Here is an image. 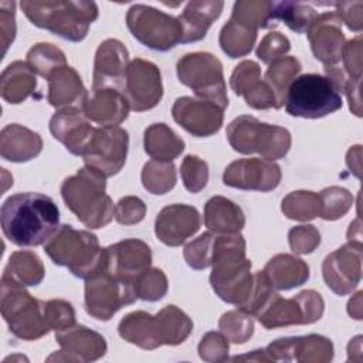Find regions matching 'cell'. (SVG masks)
Listing matches in <instances>:
<instances>
[{
	"mask_svg": "<svg viewBox=\"0 0 363 363\" xmlns=\"http://www.w3.org/2000/svg\"><path fill=\"white\" fill-rule=\"evenodd\" d=\"M301 69H302V65L296 57H282L269 64L264 75V81L272 89L277 99L278 109L284 106L288 88L291 86L294 79L298 77Z\"/></svg>",
	"mask_w": 363,
	"mask_h": 363,
	"instance_id": "cell-35",
	"label": "cell"
},
{
	"mask_svg": "<svg viewBox=\"0 0 363 363\" xmlns=\"http://www.w3.org/2000/svg\"><path fill=\"white\" fill-rule=\"evenodd\" d=\"M167 288V277L159 268H149L135 279V292L142 301L156 302L166 295Z\"/></svg>",
	"mask_w": 363,
	"mask_h": 363,
	"instance_id": "cell-45",
	"label": "cell"
},
{
	"mask_svg": "<svg viewBox=\"0 0 363 363\" xmlns=\"http://www.w3.org/2000/svg\"><path fill=\"white\" fill-rule=\"evenodd\" d=\"M44 274L45 269L41 258L33 251L21 250L10 255L1 278L14 281L24 286H35L41 284Z\"/></svg>",
	"mask_w": 363,
	"mask_h": 363,
	"instance_id": "cell-33",
	"label": "cell"
},
{
	"mask_svg": "<svg viewBox=\"0 0 363 363\" xmlns=\"http://www.w3.org/2000/svg\"><path fill=\"white\" fill-rule=\"evenodd\" d=\"M106 250V271L115 277L129 279L135 284V279L150 268L152 250L150 247L138 238H126L109 247Z\"/></svg>",
	"mask_w": 363,
	"mask_h": 363,
	"instance_id": "cell-22",
	"label": "cell"
},
{
	"mask_svg": "<svg viewBox=\"0 0 363 363\" xmlns=\"http://www.w3.org/2000/svg\"><path fill=\"white\" fill-rule=\"evenodd\" d=\"M323 311V298L313 289H305L288 299L274 291L255 318L265 329H277L315 323L322 318Z\"/></svg>",
	"mask_w": 363,
	"mask_h": 363,
	"instance_id": "cell-10",
	"label": "cell"
},
{
	"mask_svg": "<svg viewBox=\"0 0 363 363\" xmlns=\"http://www.w3.org/2000/svg\"><path fill=\"white\" fill-rule=\"evenodd\" d=\"M258 78H261V68L258 62L252 60H244L235 65L230 77V86L235 95H241L242 91Z\"/></svg>",
	"mask_w": 363,
	"mask_h": 363,
	"instance_id": "cell-55",
	"label": "cell"
},
{
	"mask_svg": "<svg viewBox=\"0 0 363 363\" xmlns=\"http://www.w3.org/2000/svg\"><path fill=\"white\" fill-rule=\"evenodd\" d=\"M288 242L295 254H311L320 244V233L312 224L296 225L289 230Z\"/></svg>",
	"mask_w": 363,
	"mask_h": 363,
	"instance_id": "cell-49",
	"label": "cell"
},
{
	"mask_svg": "<svg viewBox=\"0 0 363 363\" xmlns=\"http://www.w3.org/2000/svg\"><path fill=\"white\" fill-rule=\"evenodd\" d=\"M126 26L140 44L155 51H169L183 40L177 17L152 6L133 4L126 14Z\"/></svg>",
	"mask_w": 363,
	"mask_h": 363,
	"instance_id": "cell-11",
	"label": "cell"
},
{
	"mask_svg": "<svg viewBox=\"0 0 363 363\" xmlns=\"http://www.w3.org/2000/svg\"><path fill=\"white\" fill-rule=\"evenodd\" d=\"M122 92L132 111L153 109L163 96L162 74L157 65L143 58L132 60L126 68Z\"/></svg>",
	"mask_w": 363,
	"mask_h": 363,
	"instance_id": "cell-14",
	"label": "cell"
},
{
	"mask_svg": "<svg viewBox=\"0 0 363 363\" xmlns=\"http://www.w3.org/2000/svg\"><path fill=\"white\" fill-rule=\"evenodd\" d=\"M201 225L200 213L189 204L163 207L155 221V234L164 245L179 247L193 237Z\"/></svg>",
	"mask_w": 363,
	"mask_h": 363,
	"instance_id": "cell-20",
	"label": "cell"
},
{
	"mask_svg": "<svg viewBox=\"0 0 363 363\" xmlns=\"http://www.w3.org/2000/svg\"><path fill=\"white\" fill-rule=\"evenodd\" d=\"M199 356L204 362L228 360V339L221 332H207L197 347Z\"/></svg>",
	"mask_w": 363,
	"mask_h": 363,
	"instance_id": "cell-50",
	"label": "cell"
},
{
	"mask_svg": "<svg viewBox=\"0 0 363 363\" xmlns=\"http://www.w3.org/2000/svg\"><path fill=\"white\" fill-rule=\"evenodd\" d=\"M214 237H216V233L207 231L199 235L196 240L190 241L184 247L183 257L190 268L200 271L211 267Z\"/></svg>",
	"mask_w": 363,
	"mask_h": 363,
	"instance_id": "cell-46",
	"label": "cell"
},
{
	"mask_svg": "<svg viewBox=\"0 0 363 363\" xmlns=\"http://www.w3.org/2000/svg\"><path fill=\"white\" fill-rule=\"evenodd\" d=\"M94 130L95 128L81 108L58 109L50 119L51 135L75 156L82 155Z\"/></svg>",
	"mask_w": 363,
	"mask_h": 363,
	"instance_id": "cell-23",
	"label": "cell"
},
{
	"mask_svg": "<svg viewBox=\"0 0 363 363\" xmlns=\"http://www.w3.org/2000/svg\"><path fill=\"white\" fill-rule=\"evenodd\" d=\"M55 340L61 346L58 353L51 354L47 360L62 362H95L105 356V337L82 325H74L68 329L55 332Z\"/></svg>",
	"mask_w": 363,
	"mask_h": 363,
	"instance_id": "cell-18",
	"label": "cell"
},
{
	"mask_svg": "<svg viewBox=\"0 0 363 363\" xmlns=\"http://www.w3.org/2000/svg\"><path fill=\"white\" fill-rule=\"evenodd\" d=\"M322 203L319 193L296 190L286 194L281 203V211L289 220L309 221L320 216Z\"/></svg>",
	"mask_w": 363,
	"mask_h": 363,
	"instance_id": "cell-39",
	"label": "cell"
},
{
	"mask_svg": "<svg viewBox=\"0 0 363 363\" xmlns=\"http://www.w3.org/2000/svg\"><path fill=\"white\" fill-rule=\"evenodd\" d=\"M142 184L152 194H164L176 186L177 174L173 162L149 160L142 169Z\"/></svg>",
	"mask_w": 363,
	"mask_h": 363,
	"instance_id": "cell-41",
	"label": "cell"
},
{
	"mask_svg": "<svg viewBox=\"0 0 363 363\" xmlns=\"http://www.w3.org/2000/svg\"><path fill=\"white\" fill-rule=\"evenodd\" d=\"M360 82L362 79H350L345 88V95L349 101V108L356 116H362V99H360Z\"/></svg>",
	"mask_w": 363,
	"mask_h": 363,
	"instance_id": "cell-58",
	"label": "cell"
},
{
	"mask_svg": "<svg viewBox=\"0 0 363 363\" xmlns=\"http://www.w3.org/2000/svg\"><path fill=\"white\" fill-rule=\"evenodd\" d=\"M284 105L291 116L318 119L340 109L343 101L328 77L303 74L296 77L288 88Z\"/></svg>",
	"mask_w": 363,
	"mask_h": 363,
	"instance_id": "cell-8",
	"label": "cell"
},
{
	"mask_svg": "<svg viewBox=\"0 0 363 363\" xmlns=\"http://www.w3.org/2000/svg\"><path fill=\"white\" fill-rule=\"evenodd\" d=\"M129 109L126 96L115 88L92 91L82 105L86 118L101 126H119L128 118Z\"/></svg>",
	"mask_w": 363,
	"mask_h": 363,
	"instance_id": "cell-24",
	"label": "cell"
},
{
	"mask_svg": "<svg viewBox=\"0 0 363 363\" xmlns=\"http://www.w3.org/2000/svg\"><path fill=\"white\" fill-rule=\"evenodd\" d=\"M335 13L349 30L360 33L363 27V1H335Z\"/></svg>",
	"mask_w": 363,
	"mask_h": 363,
	"instance_id": "cell-56",
	"label": "cell"
},
{
	"mask_svg": "<svg viewBox=\"0 0 363 363\" xmlns=\"http://www.w3.org/2000/svg\"><path fill=\"white\" fill-rule=\"evenodd\" d=\"M65 206L88 228H102L113 218L115 206L106 194L105 177L82 167L61 184Z\"/></svg>",
	"mask_w": 363,
	"mask_h": 363,
	"instance_id": "cell-5",
	"label": "cell"
},
{
	"mask_svg": "<svg viewBox=\"0 0 363 363\" xmlns=\"http://www.w3.org/2000/svg\"><path fill=\"white\" fill-rule=\"evenodd\" d=\"M230 146L242 155L258 153L264 159L277 160L286 156L292 138L286 128L269 125L250 115H240L227 126Z\"/></svg>",
	"mask_w": 363,
	"mask_h": 363,
	"instance_id": "cell-6",
	"label": "cell"
},
{
	"mask_svg": "<svg viewBox=\"0 0 363 363\" xmlns=\"http://www.w3.org/2000/svg\"><path fill=\"white\" fill-rule=\"evenodd\" d=\"M44 252L55 265L67 267L72 275L82 279L106 271V250L99 245L96 235L68 224L60 225L44 244Z\"/></svg>",
	"mask_w": 363,
	"mask_h": 363,
	"instance_id": "cell-3",
	"label": "cell"
},
{
	"mask_svg": "<svg viewBox=\"0 0 363 363\" xmlns=\"http://www.w3.org/2000/svg\"><path fill=\"white\" fill-rule=\"evenodd\" d=\"M241 96L245 99V104L254 109H278L275 95L269 85L258 78L252 81L241 94Z\"/></svg>",
	"mask_w": 363,
	"mask_h": 363,
	"instance_id": "cell-52",
	"label": "cell"
},
{
	"mask_svg": "<svg viewBox=\"0 0 363 363\" xmlns=\"http://www.w3.org/2000/svg\"><path fill=\"white\" fill-rule=\"evenodd\" d=\"M319 196L322 203V210L319 217L328 221H335L342 218L353 206V196L345 187L330 186L323 189L319 193Z\"/></svg>",
	"mask_w": 363,
	"mask_h": 363,
	"instance_id": "cell-44",
	"label": "cell"
},
{
	"mask_svg": "<svg viewBox=\"0 0 363 363\" xmlns=\"http://www.w3.org/2000/svg\"><path fill=\"white\" fill-rule=\"evenodd\" d=\"M306 34L315 58L325 67L337 65L346 40L342 31V21L335 10L318 13Z\"/></svg>",
	"mask_w": 363,
	"mask_h": 363,
	"instance_id": "cell-19",
	"label": "cell"
},
{
	"mask_svg": "<svg viewBox=\"0 0 363 363\" xmlns=\"http://www.w3.org/2000/svg\"><path fill=\"white\" fill-rule=\"evenodd\" d=\"M231 360H251V362H272L269 356L267 354L265 349H257L252 350L250 354H242V356H234Z\"/></svg>",
	"mask_w": 363,
	"mask_h": 363,
	"instance_id": "cell-61",
	"label": "cell"
},
{
	"mask_svg": "<svg viewBox=\"0 0 363 363\" xmlns=\"http://www.w3.org/2000/svg\"><path fill=\"white\" fill-rule=\"evenodd\" d=\"M294 360L299 363H326L333 359V343L322 335L295 336Z\"/></svg>",
	"mask_w": 363,
	"mask_h": 363,
	"instance_id": "cell-40",
	"label": "cell"
},
{
	"mask_svg": "<svg viewBox=\"0 0 363 363\" xmlns=\"http://www.w3.org/2000/svg\"><path fill=\"white\" fill-rule=\"evenodd\" d=\"M281 167L274 160L251 157L231 162L223 173V183L240 190L271 191L281 182Z\"/></svg>",
	"mask_w": 363,
	"mask_h": 363,
	"instance_id": "cell-16",
	"label": "cell"
},
{
	"mask_svg": "<svg viewBox=\"0 0 363 363\" xmlns=\"http://www.w3.org/2000/svg\"><path fill=\"white\" fill-rule=\"evenodd\" d=\"M26 57V62L31 67V69L45 79L51 75V72L67 65L65 54L51 43L34 44Z\"/></svg>",
	"mask_w": 363,
	"mask_h": 363,
	"instance_id": "cell-42",
	"label": "cell"
},
{
	"mask_svg": "<svg viewBox=\"0 0 363 363\" xmlns=\"http://www.w3.org/2000/svg\"><path fill=\"white\" fill-rule=\"evenodd\" d=\"M291 50V43L279 31H271L264 35L259 45L257 47V57L264 64H271L278 58H282Z\"/></svg>",
	"mask_w": 363,
	"mask_h": 363,
	"instance_id": "cell-51",
	"label": "cell"
},
{
	"mask_svg": "<svg viewBox=\"0 0 363 363\" xmlns=\"http://www.w3.org/2000/svg\"><path fill=\"white\" fill-rule=\"evenodd\" d=\"M26 17L38 28L72 41H82L89 26L98 18V6L94 1H21Z\"/></svg>",
	"mask_w": 363,
	"mask_h": 363,
	"instance_id": "cell-4",
	"label": "cell"
},
{
	"mask_svg": "<svg viewBox=\"0 0 363 363\" xmlns=\"http://www.w3.org/2000/svg\"><path fill=\"white\" fill-rule=\"evenodd\" d=\"M172 115L176 123L197 138H207L217 133L224 121V109L214 102L180 96L172 106Z\"/></svg>",
	"mask_w": 363,
	"mask_h": 363,
	"instance_id": "cell-17",
	"label": "cell"
},
{
	"mask_svg": "<svg viewBox=\"0 0 363 363\" xmlns=\"http://www.w3.org/2000/svg\"><path fill=\"white\" fill-rule=\"evenodd\" d=\"M316 16H318V11L309 3L288 1V0L272 3L274 23L282 21L288 28H291L298 34L306 33Z\"/></svg>",
	"mask_w": 363,
	"mask_h": 363,
	"instance_id": "cell-36",
	"label": "cell"
},
{
	"mask_svg": "<svg viewBox=\"0 0 363 363\" xmlns=\"http://www.w3.org/2000/svg\"><path fill=\"white\" fill-rule=\"evenodd\" d=\"M231 20L248 28H268L275 26L272 18V1L265 0H241L235 1Z\"/></svg>",
	"mask_w": 363,
	"mask_h": 363,
	"instance_id": "cell-38",
	"label": "cell"
},
{
	"mask_svg": "<svg viewBox=\"0 0 363 363\" xmlns=\"http://www.w3.org/2000/svg\"><path fill=\"white\" fill-rule=\"evenodd\" d=\"M176 71L179 81L200 99L214 102L223 109L228 106L223 64L216 55L206 51L189 52L177 61Z\"/></svg>",
	"mask_w": 363,
	"mask_h": 363,
	"instance_id": "cell-9",
	"label": "cell"
},
{
	"mask_svg": "<svg viewBox=\"0 0 363 363\" xmlns=\"http://www.w3.org/2000/svg\"><path fill=\"white\" fill-rule=\"evenodd\" d=\"M128 65L129 52L119 40L106 38L102 41L95 52L92 91L115 88L122 92Z\"/></svg>",
	"mask_w": 363,
	"mask_h": 363,
	"instance_id": "cell-21",
	"label": "cell"
},
{
	"mask_svg": "<svg viewBox=\"0 0 363 363\" xmlns=\"http://www.w3.org/2000/svg\"><path fill=\"white\" fill-rule=\"evenodd\" d=\"M6 238L18 247L45 244L60 228L55 201L41 193H17L4 200L0 210Z\"/></svg>",
	"mask_w": 363,
	"mask_h": 363,
	"instance_id": "cell-1",
	"label": "cell"
},
{
	"mask_svg": "<svg viewBox=\"0 0 363 363\" xmlns=\"http://www.w3.org/2000/svg\"><path fill=\"white\" fill-rule=\"evenodd\" d=\"M362 35L345 43L340 60L343 61L342 68L350 79H362Z\"/></svg>",
	"mask_w": 363,
	"mask_h": 363,
	"instance_id": "cell-54",
	"label": "cell"
},
{
	"mask_svg": "<svg viewBox=\"0 0 363 363\" xmlns=\"http://www.w3.org/2000/svg\"><path fill=\"white\" fill-rule=\"evenodd\" d=\"M162 345L177 346L183 343L193 330V322L176 305H167L156 313Z\"/></svg>",
	"mask_w": 363,
	"mask_h": 363,
	"instance_id": "cell-34",
	"label": "cell"
},
{
	"mask_svg": "<svg viewBox=\"0 0 363 363\" xmlns=\"http://www.w3.org/2000/svg\"><path fill=\"white\" fill-rule=\"evenodd\" d=\"M223 7L224 1L220 0L189 1L177 17L183 31L182 43L187 44L203 40L211 24L220 17Z\"/></svg>",
	"mask_w": 363,
	"mask_h": 363,
	"instance_id": "cell-27",
	"label": "cell"
},
{
	"mask_svg": "<svg viewBox=\"0 0 363 363\" xmlns=\"http://www.w3.org/2000/svg\"><path fill=\"white\" fill-rule=\"evenodd\" d=\"M48 94L47 101L57 109L81 108L88 96L79 74L69 65L60 67L47 78Z\"/></svg>",
	"mask_w": 363,
	"mask_h": 363,
	"instance_id": "cell-25",
	"label": "cell"
},
{
	"mask_svg": "<svg viewBox=\"0 0 363 363\" xmlns=\"http://www.w3.org/2000/svg\"><path fill=\"white\" fill-rule=\"evenodd\" d=\"M138 299L135 284L109 272L85 279V311L96 320H109L119 309Z\"/></svg>",
	"mask_w": 363,
	"mask_h": 363,
	"instance_id": "cell-12",
	"label": "cell"
},
{
	"mask_svg": "<svg viewBox=\"0 0 363 363\" xmlns=\"http://www.w3.org/2000/svg\"><path fill=\"white\" fill-rule=\"evenodd\" d=\"M251 265L245 257V240L240 233L216 234L210 284L220 299L237 308L245 302L254 282Z\"/></svg>",
	"mask_w": 363,
	"mask_h": 363,
	"instance_id": "cell-2",
	"label": "cell"
},
{
	"mask_svg": "<svg viewBox=\"0 0 363 363\" xmlns=\"http://www.w3.org/2000/svg\"><path fill=\"white\" fill-rule=\"evenodd\" d=\"M35 72L26 61H14L1 72L0 94L9 104H21L35 91Z\"/></svg>",
	"mask_w": 363,
	"mask_h": 363,
	"instance_id": "cell-31",
	"label": "cell"
},
{
	"mask_svg": "<svg viewBox=\"0 0 363 363\" xmlns=\"http://www.w3.org/2000/svg\"><path fill=\"white\" fill-rule=\"evenodd\" d=\"M180 176L190 193L201 191L208 182V164L196 155H187L180 164Z\"/></svg>",
	"mask_w": 363,
	"mask_h": 363,
	"instance_id": "cell-47",
	"label": "cell"
},
{
	"mask_svg": "<svg viewBox=\"0 0 363 363\" xmlns=\"http://www.w3.org/2000/svg\"><path fill=\"white\" fill-rule=\"evenodd\" d=\"M119 336L145 350H155L162 345L156 315L135 311L123 316L118 325Z\"/></svg>",
	"mask_w": 363,
	"mask_h": 363,
	"instance_id": "cell-28",
	"label": "cell"
},
{
	"mask_svg": "<svg viewBox=\"0 0 363 363\" xmlns=\"http://www.w3.org/2000/svg\"><path fill=\"white\" fill-rule=\"evenodd\" d=\"M204 224L208 231L216 234L240 233L245 225V216L234 201L214 196L204 206Z\"/></svg>",
	"mask_w": 363,
	"mask_h": 363,
	"instance_id": "cell-30",
	"label": "cell"
},
{
	"mask_svg": "<svg viewBox=\"0 0 363 363\" xmlns=\"http://www.w3.org/2000/svg\"><path fill=\"white\" fill-rule=\"evenodd\" d=\"M262 271L277 291H289L303 285L309 279V265L291 254L272 257Z\"/></svg>",
	"mask_w": 363,
	"mask_h": 363,
	"instance_id": "cell-29",
	"label": "cell"
},
{
	"mask_svg": "<svg viewBox=\"0 0 363 363\" xmlns=\"http://www.w3.org/2000/svg\"><path fill=\"white\" fill-rule=\"evenodd\" d=\"M218 329L230 342L242 345L254 333V320L251 315L237 308L221 315L218 320Z\"/></svg>",
	"mask_w": 363,
	"mask_h": 363,
	"instance_id": "cell-43",
	"label": "cell"
},
{
	"mask_svg": "<svg viewBox=\"0 0 363 363\" xmlns=\"http://www.w3.org/2000/svg\"><path fill=\"white\" fill-rule=\"evenodd\" d=\"M145 152L157 162H173L182 155L186 145L166 123H152L143 133Z\"/></svg>",
	"mask_w": 363,
	"mask_h": 363,
	"instance_id": "cell-32",
	"label": "cell"
},
{
	"mask_svg": "<svg viewBox=\"0 0 363 363\" xmlns=\"http://www.w3.org/2000/svg\"><path fill=\"white\" fill-rule=\"evenodd\" d=\"M257 34V30L241 26L230 18L220 31L218 44L230 58L245 57L251 52Z\"/></svg>",
	"mask_w": 363,
	"mask_h": 363,
	"instance_id": "cell-37",
	"label": "cell"
},
{
	"mask_svg": "<svg viewBox=\"0 0 363 363\" xmlns=\"http://www.w3.org/2000/svg\"><path fill=\"white\" fill-rule=\"evenodd\" d=\"M44 318L50 329L58 332L68 329L75 323V309L64 299H50L44 302Z\"/></svg>",
	"mask_w": 363,
	"mask_h": 363,
	"instance_id": "cell-48",
	"label": "cell"
},
{
	"mask_svg": "<svg viewBox=\"0 0 363 363\" xmlns=\"http://www.w3.org/2000/svg\"><path fill=\"white\" fill-rule=\"evenodd\" d=\"M128 146L129 135L123 128L101 126L95 128L81 156L85 167L108 179L122 170L128 156Z\"/></svg>",
	"mask_w": 363,
	"mask_h": 363,
	"instance_id": "cell-13",
	"label": "cell"
},
{
	"mask_svg": "<svg viewBox=\"0 0 363 363\" xmlns=\"http://www.w3.org/2000/svg\"><path fill=\"white\" fill-rule=\"evenodd\" d=\"M322 275L328 288L336 295L352 294L362 279V242L349 241L326 255Z\"/></svg>",
	"mask_w": 363,
	"mask_h": 363,
	"instance_id": "cell-15",
	"label": "cell"
},
{
	"mask_svg": "<svg viewBox=\"0 0 363 363\" xmlns=\"http://www.w3.org/2000/svg\"><path fill=\"white\" fill-rule=\"evenodd\" d=\"M145 214L146 204L142 199L136 196H125L116 203L113 217L122 225H132L140 223L145 218Z\"/></svg>",
	"mask_w": 363,
	"mask_h": 363,
	"instance_id": "cell-53",
	"label": "cell"
},
{
	"mask_svg": "<svg viewBox=\"0 0 363 363\" xmlns=\"http://www.w3.org/2000/svg\"><path fill=\"white\" fill-rule=\"evenodd\" d=\"M0 27L3 40V54L16 38V3L0 1Z\"/></svg>",
	"mask_w": 363,
	"mask_h": 363,
	"instance_id": "cell-57",
	"label": "cell"
},
{
	"mask_svg": "<svg viewBox=\"0 0 363 363\" xmlns=\"http://www.w3.org/2000/svg\"><path fill=\"white\" fill-rule=\"evenodd\" d=\"M362 295L363 292L359 291L354 294L353 298H350V301L347 302V313L353 318L360 320L362 319Z\"/></svg>",
	"mask_w": 363,
	"mask_h": 363,
	"instance_id": "cell-60",
	"label": "cell"
},
{
	"mask_svg": "<svg viewBox=\"0 0 363 363\" xmlns=\"http://www.w3.org/2000/svg\"><path fill=\"white\" fill-rule=\"evenodd\" d=\"M1 316L10 332L23 340H37L51 329L44 318V302L14 281L1 278Z\"/></svg>",
	"mask_w": 363,
	"mask_h": 363,
	"instance_id": "cell-7",
	"label": "cell"
},
{
	"mask_svg": "<svg viewBox=\"0 0 363 363\" xmlns=\"http://www.w3.org/2000/svg\"><path fill=\"white\" fill-rule=\"evenodd\" d=\"M360 159H362V146L360 145L352 146L346 155V164L356 177H360V170H362Z\"/></svg>",
	"mask_w": 363,
	"mask_h": 363,
	"instance_id": "cell-59",
	"label": "cell"
},
{
	"mask_svg": "<svg viewBox=\"0 0 363 363\" xmlns=\"http://www.w3.org/2000/svg\"><path fill=\"white\" fill-rule=\"evenodd\" d=\"M41 136L23 125L10 123L0 132V155L9 162H28L37 157L41 153Z\"/></svg>",
	"mask_w": 363,
	"mask_h": 363,
	"instance_id": "cell-26",
	"label": "cell"
}]
</instances>
